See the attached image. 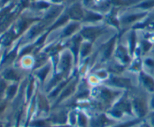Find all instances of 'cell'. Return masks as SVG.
Returning <instances> with one entry per match:
<instances>
[{"mask_svg": "<svg viewBox=\"0 0 154 127\" xmlns=\"http://www.w3.org/2000/svg\"><path fill=\"white\" fill-rule=\"evenodd\" d=\"M141 78H142V81L144 83V86L150 91H154V82L152 78L147 76L144 74L141 75Z\"/></svg>", "mask_w": 154, "mask_h": 127, "instance_id": "obj_5", "label": "cell"}, {"mask_svg": "<svg viewBox=\"0 0 154 127\" xmlns=\"http://www.w3.org/2000/svg\"><path fill=\"white\" fill-rule=\"evenodd\" d=\"M53 1H54V2H61L62 0H53Z\"/></svg>", "mask_w": 154, "mask_h": 127, "instance_id": "obj_33", "label": "cell"}, {"mask_svg": "<svg viewBox=\"0 0 154 127\" xmlns=\"http://www.w3.org/2000/svg\"><path fill=\"white\" fill-rule=\"evenodd\" d=\"M146 63H147V64L148 65V66H153V67H154V60H146Z\"/></svg>", "mask_w": 154, "mask_h": 127, "instance_id": "obj_27", "label": "cell"}, {"mask_svg": "<svg viewBox=\"0 0 154 127\" xmlns=\"http://www.w3.org/2000/svg\"><path fill=\"white\" fill-rule=\"evenodd\" d=\"M0 127H1V126H0Z\"/></svg>", "mask_w": 154, "mask_h": 127, "instance_id": "obj_35", "label": "cell"}, {"mask_svg": "<svg viewBox=\"0 0 154 127\" xmlns=\"http://www.w3.org/2000/svg\"><path fill=\"white\" fill-rule=\"evenodd\" d=\"M114 41H115V39H112L108 44L107 45L106 48H105V57L106 58H108V57L111 56V53H112L113 51V48H114Z\"/></svg>", "mask_w": 154, "mask_h": 127, "instance_id": "obj_7", "label": "cell"}, {"mask_svg": "<svg viewBox=\"0 0 154 127\" xmlns=\"http://www.w3.org/2000/svg\"><path fill=\"white\" fill-rule=\"evenodd\" d=\"M78 25L77 23H72V24H70L69 26H68L64 31V36H69V35L72 34V33H73L75 29H76V28L78 27Z\"/></svg>", "mask_w": 154, "mask_h": 127, "instance_id": "obj_11", "label": "cell"}, {"mask_svg": "<svg viewBox=\"0 0 154 127\" xmlns=\"http://www.w3.org/2000/svg\"><path fill=\"white\" fill-rule=\"evenodd\" d=\"M118 55H119V57H120L123 62H125V63H127V62L129 60V57H128L127 54H126V51H125L123 48H119Z\"/></svg>", "mask_w": 154, "mask_h": 127, "instance_id": "obj_12", "label": "cell"}, {"mask_svg": "<svg viewBox=\"0 0 154 127\" xmlns=\"http://www.w3.org/2000/svg\"><path fill=\"white\" fill-rule=\"evenodd\" d=\"M32 49V48L31 47H29V48H26L25 50H24L22 52V54H26V53H28V52H30V50Z\"/></svg>", "mask_w": 154, "mask_h": 127, "instance_id": "obj_30", "label": "cell"}, {"mask_svg": "<svg viewBox=\"0 0 154 127\" xmlns=\"http://www.w3.org/2000/svg\"><path fill=\"white\" fill-rule=\"evenodd\" d=\"M46 36H47V33H46V34L44 35V36H42V37L41 38V39H39L38 41V42H37V45H39V44H42V43H43V42H44V41H45V38H46Z\"/></svg>", "mask_w": 154, "mask_h": 127, "instance_id": "obj_26", "label": "cell"}, {"mask_svg": "<svg viewBox=\"0 0 154 127\" xmlns=\"http://www.w3.org/2000/svg\"><path fill=\"white\" fill-rule=\"evenodd\" d=\"M102 17L98 14L93 13V12H87L85 16V20L87 21H95L102 19Z\"/></svg>", "mask_w": 154, "mask_h": 127, "instance_id": "obj_8", "label": "cell"}, {"mask_svg": "<svg viewBox=\"0 0 154 127\" xmlns=\"http://www.w3.org/2000/svg\"><path fill=\"white\" fill-rule=\"evenodd\" d=\"M138 7L141 8H150L154 7V0H147V1L144 2L141 4H140Z\"/></svg>", "mask_w": 154, "mask_h": 127, "instance_id": "obj_13", "label": "cell"}, {"mask_svg": "<svg viewBox=\"0 0 154 127\" xmlns=\"http://www.w3.org/2000/svg\"><path fill=\"white\" fill-rule=\"evenodd\" d=\"M73 89H74V86H70V87H69V88H68L67 90H66V91L63 93V95H62L61 97L62 98L65 97V96H68L69 94H70V93H72V91Z\"/></svg>", "mask_w": 154, "mask_h": 127, "instance_id": "obj_22", "label": "cell"}, {"mask_svg": "<svg viewBox=\"0 0 154 127\" xmlns=\"http://www.w3.org/2000/svg\"><path fill=\"white\" fill-rule=\"evenodd\" d=\"M14 55H15V51H14L13 53H11V54H9V55L8 56V57L6 58V60H8V61H10V60H13V58L14 57Z\"/></svg>", "mask_w": 154, "mask_h": 127, "instance_id": "obj_25", "label": "cell"}, {"mask_svg": "<svg viewBox=\"0 0 154 127\" xmlns=\"http://www.w3.org/2000/svg\"><path fill=\"white\" fill-rule=\"evenodd\" d=\"M4 108H5V105H0V113L3 111Z\"/></svg>", "mask_w": 154, "mask_h": 127, "instance_id": "obj_31", "label": "cell"}, {"mask_svg": "<svg viewBox=\"0 0 154 127\" xmlns=\"http://www.w3.org/2000/svg\"><path fill=\"white\" fill-rule=\"evenodd\" d=\"M152 105H153V107L154 108V98L153 99V101H152Z\"/></svg>", "mask_w": 154, "mask_h": 127, "instance_id": "obj_32", "label": "cell"}, {"mask_svg": "<svg viewBox=\"0 0 154 127\" xmlns=\"http://www.w3.org/2000/svg\"><path fill=\"white\" fill-rule=\"evenodd\" d=\"M130 45H131V52H133L134 49H135V34L134 33H132L131 34V38H130Z\"/></svg>", "mask_w": 154, "mask_h": 127, "instance_id": "obj_18", "label": "cell"}, {"mask_svg": "<svg viewBox=\"0 0 154 127\" xmlns=\"http://www.w3.org/2000/svg\"><path fill=\"white\" fill-rule=\"evenodd\" d=\"M135 104V110H136L137 113L138 114V115L140 117H142L145 114L146 112V108H145V105H144V102L140 99H136L134 102Z\"/></svg>", "mask_w": 154, "mask_h": 127, "instance_id": "obj_4", "label": "cell"}, {"mask_svg": "<svg viewBox=\"0 0 154 127\" xmlns=\"http://www.w3.org/2000/svg\"><path fill=\"white\" fill-rule=\"evenodd\" d=\"M80 42H81V39H80L79 36H77V37H75L73 39V45H72V49L75 55H77V53H78V46H79Z\"/></svg>", "mask_w": 154, "mask_h": 127, "instance_id": "obj_10", "label": "cell"}, {"mask_svg": "<svg viewBox=\"0 0 154 127\" xmlns=\"http://www.w3.org/2000/svg\"><path fill=\"white\" fill-rule=\"evenodd\" d=\"M48 70H49V68L45 67L38 72V77L41 78L42 81H44V80H45V77H46L47 74H48Z\"/></svg>", "mask_w": 154, "mask_h": 127, "instance_id": "obj_16", "label": "cell"}, {"mask_svg": "<svg viewBox=\"0 0 154 127\" xmlns=\"http://www.w3.org/2000/svg\"><path fill=\"white\" fill-rule=\"evenodd\" d=\"M69 64H70V57H65L63 59V61H62V65L63 66V69H67L69 67Z\"/></svg>", "mask_w": 154, "mask_h": 127, "instance_id": "obj_19", "label": "cell"}, {"mask_svg": "<svg viewBox=\"0 0 154 127\" xmlns=\"http://www.w3.org/2000/svg\"><path fill=\"white\" fill-rule=\"evenodd\" d=\"M60 11H61V8H56L52 9V10L50 11L49 13L47 14L46 19H51V18L57 16V15L60 13Z\"/></svg>", "mask_w": 154, "mask_h": 127, "instance_id": "obj_14", "label": "cell"}, {"mask_svg": "<svg viewBox=\"0 0 154 127\" xmlns=\"http://www.w3.org/2000/svg\"><path fill=\"white\" fill-rule=\"evenodd\" d=\"M36 6H37L38 8H48V6H49V5H48V3L45 2H38L36 5Z\"/></svg>", "mask_w": 154, "mask_h": 127, "instance_id": "obj_23", "label": "cell"}, {"mask_svg": "<svg viewBox=\"0 0 154 127\" xmlns=\"http://www.w3.org/2000/svg\"><path fill=\"white\" fill-rule=\"evenodd\" d=\"M90 48L91 47H90V45H89V44H85L84 45V47L82 48V52H81V54H82L83 57H85L86 55H87L89 54V52L90 51Z\"/></svg>", "mask_w": 154, "mask_h": 127, "instance_id": "obj_17", "label": "cell"}, {"mask_svg": "<svg viewBox=\"0 0 154 127\" xmlns=\"http://www.w3.org/2000/svg\"><path fill=\"white\" fill-rule=\"evenodd\" d=\"M150 48V44L148 43L147 42H143V49H144V51H147Z\"/></svg>", "mask_w": 154, "mask_h": 127, "instance_id": "obj_24", "label": "cell"}, {"mask_svg": "<svg viewBox=\"0 0 154 127\" xmlns=\"http://www.w3.org/2000/svg\"><path fill=\"white\" fill-rule=\"evenodd\" d=\"M102 97L104 98V99H110V98L111 97V93H110L108 90H104L102 92Z\"/></svg>", "mask_w": 154, "mask_h": 127, "instance_id": "obj_21", "label": "cell"}, {"mask_svg": "<svg viewBox=\"0 0 154 127\" xmlns=\"http://www.w3.org/2000/svg\"><path fill=\"white\" fill-rule=\"evenodd\" d=\"M69 16L73 20H80L84 17V13L78 4L74 5L69 11Z\"/></svg>", "mask_w": 154, "mask_h": 127, "instance_id": "obj_1", "label": "cell"}, {"mask_svg": "<svg viewBox=\"0 0 154 127\" xmlns=\"http://www.w3.org/2000/svg\"><path fill=\"white\" fill-rule=\"evenodd\" d=\"M34 126H38V127H43L45 126V123H44V122H36L35 124H33Z\"/></svg>", "mask_w": 154, "mask_h": 127, "instance_id": "obj_28", "label": "cell"}, {"mask_svg": "<svg viewBox=\"0 0 154 127\" xmlns=\"http://www.w3.org/2000/svg\"><path fill=\"white\" fill-rule=\"evenodd\" d=\"M101 30L99 29L90 27V28H85L84 29H83V31L81 32V34L84 37L90 39L91 41H93L99 36Z\"/></svg>", "mask_w": 154, "mask_h": 127, "instance_id": "obj_2", "label": "cell"}, {"mask_svg": "<svg viewBox=\"0 0 154 127\" xmlns=\"http://www.w3.org/2000/svg\"><path fill=\"white\" fill-rule=\"evenodd\" d=\"M144 14L129 15V16H127L126 17L123 18V22L124 23H132V22H133V21L140 19V18H141L142 17H144Z\"/></svg>", "mask_w": 154, "mask_h": 127, "instance_id": "obj_6", "label": "cell"}, {"mask_svg": "<svg viewBox=\"0 0 154 127\" xmlns=\"http://www.w3.org/2000/svg\"><path fill=\"white\" fill-rule=\"evenodd\" d=\"M112 82L114 85L120 87H131V82L129 79L122 78H113Z\"/></svg>", "mask_w": 154, "mask_h": 127, "instance_id": "obj_3", "label": "cell"}, {"mask_svg": "<svg viewBox=\"0 0 154 127\" xmlns=\"http://www.w3.org/2000/svg\"><path fill=\"white\" fill-rule=\"evenodd\" d=\"M153 124H154V118L153 119Z\"/></svg>", "mask_w": 154, "mask_h": 127, "instance_id": "obj_34", "label": "cell"}, {"mask_svg": "<svg viewBox=\"0 0 154 127\" xmlns=\"http://www.w3.org/2000/svg\"><path fill=\"white\" fill-rule=\"evenodd\" d=\"M69 14H66V15H63V16H62L61 17H60V19H59L58 20H57V22L54 24V25H53V26L51 27V29L57 28V27L63 25V23H65L68 20V19H69Z\"/></svg>", "mask_w": 154, "mask_h": 127, "instance_id": "obj_9", "label": "cell"}, {"mask_svg": "<svg viewBox=\"0 0 154 127\" xmlns=\"http://www.w3.org/2000/svg\"><path fill=\"white\" fill-rule=\"evenodd\" d=\"M5 77L6 79H9V80L17 79V76L16 73L12 70L7 71V72H5Z\"/></svg>", "mask_w": 154, "mask_h": 127, "instance_id": "obj_15", "label": "cell"}, {"mask_svg": "<svg viewBox=\"0 0 154 127\" xmlns=\"http://www.w3.org/2000/svg\"><path fill=\"white\" fill-rule=\"evenodd\" d=\"M5 84L4 82L0 83V93L3 91V90L5 89Z\"/></svg>", "mask_w": 154, "mask_h": 127, "instance_id": "obj_29", "label": "cell"}, {"mask_svg": "<svg viewBox=\"0 0 154 127\" xmlns=\"http://www.w3.org/2000/svg\"><path fill=\"white\" fill-rule=\"evenodd\" d=\"M16 90H17L16 86H11V87L8 89V96L9 97H12V96L14 95L15 92H16Z\"/></svg>", "mask_w": 154, "mask_h": 127, "instance_id": "obj_20", "label": "cell"}]
</instances>
